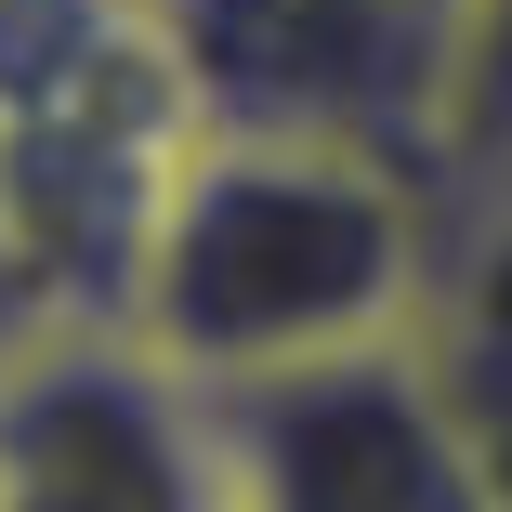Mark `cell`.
Masks as SVG:
<instances>
[{
	"label": "cell",
	"instance_id": "obj_5",
	"mask_svg": "<svg viewBox=\"0 0 512 512\" xmlns=\"http://www.w3.org/2000/svg\"><path fill=\"white\" fill-rule=\"evenodd\" d=\"M447 0H158L197 119H302L421 145Z\"/></svg>",
	"mask_w": 512,
	"mask_h": 512
},
{
	"label": "cell",
	"instance_id": "obj_6",
	"mask_svg": "<svg viewBox=\"0 0 512 512\" xmlns=\"http://www.w3.org/2000/svg\"><path fill=\"white\" fill-rule=\"evenodd\" d=\"M421 158L447 197H512V0H447L434 14Z\"/></svg>",
	"mask_w": 512,
	"mask_h": 512
},
{
	"label": "cell",
	"instance_id": "obj_2",
	"mask_svg": "<svg viewBox=\"0 0 512 512\" xmlns=\"http://www.w3.org/2000/svg\"><path fill=\"white\" fill-rule=\"evenodd\" d=\"M197 132L158 0H0V224L53 329H106L145 197Z\"/></svg>",
	"mask_w": 512,
	"mask_h": 512
},
{
	"label": "cell",
	"instance_id": "obj_4",
	"mask_svg": "<svg viewBox=\"0 0 512 512\" xmlns=\"http://www.w3.org/2000/svg\"><path fill=\"white\" fill-rule=\"evenodd\" d=\"M0 512H211L197 394L119 329H40L0 355Z\"/></svg>",
	"mask_w": 512,
	"mask_h": 512
},
{
	"label": "cell",
	"instance_id": "obj_1",
	"mask_svg": "<svg viewBox=\"0 0 512 512\" xmlns=\"http://www.w3.org/2000/svg\"><path fill=\"white\" fill-rule=\"evenodd\" d=\"M447 184L421 145L302 132V119H197L145 197L119 276V342L184 394L407 342L434 302Z\"/></svg>",
	"mask_w": 512,
	"mask_h": 512
},
{
	"label": "cell",
	"instance_id": "obj_7",
	"mask_svg": "<svg viewBox=\"0 0 512 512\" xmlns=\"http://www.w3.org/2000/svg\"><path fill=\"white\" fill-rule=\"evenodd\" d=\"M40 329H53V302H40L27 250H14V224H0V355H14V342H40Z\"/></svg>",
	"mask_w": 512,
	"mask_h": 512
},
{
	"label": "cell",
	"instance_id": "obj_3",
	"mask_svg": "<svg viewBox=\"0 0 512 512\" xmlns=\"http://www.w3.org/2000/svg\"><path fill=\"white\" fill-rule=\"evenodd\" d=\"M197 460H211V512H499L421 342L211 381Z\"/></svg>",
	"mask_w": 512,
	"mask_h": 512
}]
</instances>
